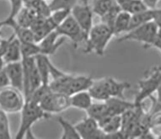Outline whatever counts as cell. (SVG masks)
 Returning <instances> with one entry per match:
<instances>
[{
    "label": "cell",
    "instance_id": "obj_1",
    "mask_svg": "<svg viewBox=\"0 0 161 139\" xmlns=\"http://www.w3.org/2000/svg\"><path fill=\"white\" fill-rule=\"evenodd\" d=\"M114 36L112 29L103 23L93 25L85 42L86 46L84 53L85 54L95 53L99 57H103L109 42Z\"/></svg>",
    "mask_w": 161,
    "mask_h": 139
},
{
    "label": "cell",
    "instance_id": "obj_2",
    "mask_svg": "<svg viewBox=\"0 0 161 139\" xmlns=\"http://www.w3.org/2000/svg\"><path fill=\"white\" fill-rule=\"evenodd\" d=\"M20 114L21 115L19 126L14 136L16 139L25 138L26 131L31 129L35 123L43 119H48L51 117L50 114L44 111L39 104L31 100H25L24 106L20 110Z\"/></svg>",
    "mask_w": 161,
    "mask_h": 139
},
{
    "label": "cell",
    "instance_id": "obj_3",
    "mask_svg": "<svg viewBox=\"0 0 161 139\" xmlns=\"http://www.w3.org/2000/svg\"><path fill=\"white\" fill-rule=\"evenodd\" d=\"M161 68L153 67L144 74V76L138 82V90L135 95V105H141L145 100L153 96V93L160 86Z\"/></svg>",
    "mask_w": 161,
    "mask_h": 139
},
{
    "label": "cell",
    "instance_id": "obj_4",
    "mask_svg": "<svg viewBox=\"0 0 161 139\" xmlns=\"http://www.w3.org/2000/svg\"><path fill=\"white\" fill-rule=\"evenodd\" d=\"M159 29L154 21H148L145 24L136 27L134 29L127 31L122 36L119 37L117 42H137L143 45L145 49L151 48L152 45L158 36Z\"/></svg>",
    "mask_w": 161,
    "mask_h": 139
},
{
    "label": "cell",
    "instance_id": "obj_5",
    "mask_svg": "<svg viewBox=\"0 0 161 139\" xmlns=\"http://www.w3.org/2000/svg\"><path fill=\"white\" fill-rule=\"evenodd\" d=\"M25 103V97L23 92L12 86L0 89V110L4 112L17 113L20 110Z\"/></svg>",
    "mask_w": 161,
    "mask_h": 139
},
{
    "label": "cell",
    "instance_id": "obj_6",
    "mask_svg": "<svg viewBox=\"0 0 161 139\" xmlns=\"http://www.w3.org/2000/svg\"><path fill=\"white\" fill-rule=\"evenodd\" d=\"M21 62L23 65V71H24L23 93H24L25 100H27L29 99L32 93L41 84H42V83L41 76L36 65L35 57L22 58Z\"/></svg>",
    "mask_w": 161,
    "mask_h": 139
},
{
    "label": "cell",
    "instance_id": "obj_7",
    "mask_svg": "<svg viewBox=\"0 0 161 139\" xmlns=\"http://www.w3.org/2000/svg\"><path fill=\"white\" fill-rule=\"evenodd\" d=\"M55 31L60 36H64L66 39L70 40L75 48L78 47L79 45L82 42H86L88 38L86 33L79 26L71 14L56 28Z\"/></svg>",
    "mask_w": 161,
    "mask_h": 139
},
{
    "label": "cell",
    "instance_id": "obj_8",
    "mask_svg": "<svg viewBox=\"0 0 161 139\" xmlns=\"http://www.w3.org/2000/svg\"><path fill=\"white\" fill-rule=\"evenodd\" d=\"M42 110L48 114H59L65 111L70 105V96L64 93L50 92L39 103Z\"/></svg>",
    "mask_w": 161,
    "mask_h": 139
},
{
    "label": "cell",
    "instance_id": "obj_9",
    "mask_svg": "<svg viewBox=\"0 0 161 139\" xmlns=\"http://www.w3.org/2000/svg\"><path fill=\"white\" fill-rule=\"evenodd\" d=\"M71 15L77 21L79 26L82 30L89 35V32L93 27V13L91 6L88 4V3H83L79 4L77 3L71 9Z\"/></svg>",
    "mask_w": 161,
    "mask_h": 139
},
{
    "label": "cell",
    "instance_id": "obj_10",
    "mask_svg": "<svg viewBox=\"0 0 161 139\" xmlns=\"http://www.w3.org/2000/svg\"><path fill=\"white\" fill-rule=\"evenodd\" d=\"M74 126L80 136V138L97 139L105 138L106 136V134L101 130L97 121L90 116L82 119Z\"/></svg>",
    "mask_w": 161,
    "mask_h": 139
},
{
    "label": "cell",
    "instance_id": "obj_11",
    "mask_svg": "<svg viewBox=\"0 0 161 139\" xmlns=\"http://www.w3.org/2000/svg\"><path fill=\"white\" fill-rule=\"evenodd\" d=\"M66 42V38L60 36L55 30L45 36L38 45L41 50V54L46 56H52L55 54L56 52L59 49L62 45Z\"/></svg>",
    "mask_w": 161,
    "mask_h": 139
},
{
    "label": "cell",
    "instance_id": "obj_12",
    "mask_svg": "<svg viewBox=\"0 0 161 139\" xmlns=\"http://www.w3.org/2000/svg\"><path fill=\"white\" fill-rule=\"evenodd\" d=\"M4 70L9 79L10 86L23 92L24 87V71L22 62H14V63H6ZM24 94V93H23Z\"/></svg>",
    "mask_w": 161,
    "mask_h": 139
},
{
    "label": "cell",
    "instance_id": "obj_13",
    "mask_svg": "<svg viewBox=\"0 0 161 139\" xmlns=\"http://www.w3.org/2000/svg\"><path fill=\"white\" fill-rule=\"evenodd\" d=\"M94 79L91 76L87 75H75L73 76L64 88L63 93L68 95H72L83 90H88L92 84Z\"/></svg>",
    "mask_w": 161,
    "mask_h": 139
},
{
    "label": "cell",
    "instance_id": "obj_14",
    "mask_svg": "<svg viewBox=\"0 0 161 139\" xmlns=\"http://www.w3.org/2000/svg\"><path fill=\"white\" fill-rule=\"evenodd\" d=\"M103 79L110 98H125V91L131 88V84L127 82L118 81L111 77Z\"/></svg>",
    "mask_w": 161,
    "mask_h": 139
},
{
    "label": "cell",
    "instance_id": "obj_15",
    "mask_svg": "<svg viewBox=\"0 0 161 139\" xmlns=\"http://www.w3.org/2000/svg\"><path fill=\"white\" fill-rule=\"evenodd\" d=\"M5 20V26L10 27L14 31V35L15 36L20 42H35L34 34L31 28L23 27L17 23L14 18H7Z\"/></svg>",
    "mask_w": 161,
    "mask_h": 139
},
{
    "label": "cell",
    "instance_id": "obj_16",
    "mask_svg": "<svg viewBox=\"0 0 161 139\" xmlns=\"http://www.w3.org/2000/svg\"><path fill=\"white\" fill-rule=\"evenodd\" d=\"M105 102L107 105L110 115H122L127 110L135 106L134 102L127 101L125 98L111 97Z\"/></svg>",
    "mask_w": 161,
    "mask_h": 139
},
{
    "label": "cell",
    "instance_id": "obj_17",
    "mask_svg": "<svg viewBox=\"0 0 161 139\" xmlns=\"http://www.w3.org/2000/svg\"><path fill=\"white\" fill-rule=\"evenodd\" d=\"M4 63H14V62H20L22 60L21 55V44L17 37L12 34V38L8 43V47L3 56Z\"/></svg>",
    "mask_w": 161,
    "mask_h": 139
},
{
    "label": "cell",
    "instance_id": "obj_18",
    "mask_svg": "<svg viewBox=\"0 0 161 139\" xmlns=\"http://www.w3.org/2000/svg\"><path fill=\"white\" fill-rule=\"evenodd\" d=\"M98 124L106 136L109 134L115 133L121 131L122 115H107L98 121Z\"/></svg>",
    "mask_w": 161,
    "mask_h": 139
},
{
    "label": "cell",
    "instance_id": "obj_19",
    "mask_svg": "<svg viewBox=\"0 0 161 139\" xmlns=\"http://www.w3.org/2000/svg\"><path fill=\"white\" fill-rule=\"evenodd\" d=\"M92 103L93 99L88 90L79 91L70 95V105L75 109L86 111Z\"/></svg>",
    "mask_w": 161,
    "mask_h": 139
},
{
    "label": "cell",
    "instance_id": "obj_20",
    "mask_svg": "<svg viewBox=\"0 0 161 139\" xmlns=\"http://www.w3.org/2000/svg\"><path fill=\"white\" fill-rule=\"evenodd\" d=\"M93 13L100 18L103 17L111 11L121 8L116 0H93Z\"/></svg>",
    "mask_w": 161,
    "mask_h": 139
},
{
    "label": "cell",
    "instance_id": "obj_21",
    "mask_svg": "<svg viewBox=\"0 0 161 139\" xmlns=\"http://www.w3.org/2000/svg\"><path fill=\"white\" fill-rule=\"evenodd\" d=\"M36 65L39 72L42 83L43 84H49L50 82V59L48 56L39 54L35 57Z\"/></svg>",
    "mask_w": 161,
    "mask_h": 139
},
{
    "label": "cell",
    "instance_id": "obj_22",
    "mask_svg": "<svg viewBox=\"0 0 161 139\" xmlns=\"http://www.w3.org/2000/svg\"><path fill=\"white\" fill-rule=\"evenodd\" d=\"M88 91L91 95L93 100H97V101H106L108 99H110L106 85H105L104 79H97V80L94 79Z\"/></svg>",
    "mask_w": 161,
    "mask_h": 139
},
{
    "label": "cell",
    "instance_id": "obj_23",
    "mask_svg": "<svg viewBox=\"0 0 161 139\" xmlns=\"http://www.w3.org/2000/svg\"><path fill=\"white\" fill-rule=\"evenodd\" d=\"M37 16L39 15L37 14L36 11L35 9L23 6V8L16 14L14 19L19 25L31 28Z\"/></svg>",
    "mask_w": 161,
    "mask_h": 139
},
{
    "label": "cell",
    "instance_id": "obj_24",
    "mask_svg": "<svg viewBox=\"0 0 161 139\" xmlns=\"http://www.w3.org/2000/svg\"><path fill=\"white\" fill-rule=\"evenodd\" d=\"M130 20H131V14L123 10L120 11L114 21V35L119 36L122 33H127L129 29Z\"/></svg>",
    "mask_w": 161,
    "mask_h": 139
},
{
    "label": "cell",
    "instance_id": "obj_25",
    "mask_svg": "<svg viewBox=\"0 0 161 139\" xmlns=\"http://www.w3.org/2000/svg\"><path fill=\"white\" fill-rule=\"evenodd\" d=\"M86 113L88 116L95 119L97 122L104 117L110 115L108 107L105 101H100V103H92V105L86 110Z\"/></svg>",
    "mask_w": 161,
    "mask_h": 139
},
{
    "label": "cell",
    "instance_id": "obj_26",
    "mask_svg": "<svg viewBox=\"0 0 161 139\" xmlns=\"http://www.w3.org/2000/svg\"><path fill=\"white\" fill-rule=\"evenodd\" d=\"M153 9L148 8L144 11H142L140 13L135 14L131 15V20H130L129 29L128 31L134 29L136 27L145 24L148 21L153 20Z\"/></svg>",
    "mask_w": 161,
    "mask_h": 139
},
{
    "label": "cell",
    "instance_id": "obj_27",
    "mask_svg": "<svg viewBox=\"0 0 161 139\" xmlns=\"http://www.w3.org/2000/svg\"><path fill=\"white\" fill-rule=\"evenodd\" d=\"M58 121L59 125L61 126L62 130H63V133H62L60 138H80V136L78 133L75 126H73L70 122L66 121L64 117H58Z\"/></svg>",
    "mask_w": 161,
    "mask_h": 139
},
{
    "label": "cell",
    "instance_id": "obj_28",
    "mask_svg": "<svg viewBox=\"0 0 161 139\" xmlns=\"http://www.w3.org/2000/svg\"><path fill=\"white\" fill-rule=\"evenodd\" d=\"M121 9L129 13L131 15L140 13L142 11L148 9V7L143 3V0H127L120 6Z\"/></svg>",
    "mask_w": 161,
    "mask_h": 139
},
{
    "label": "cell",
    "instance_id": "obj_29",
    "mask_svg": "<svg viewBox=\"0 0 161 139\" xmlns=\"http://www.w3.org/2000/svg\"><path fill=\"white\" fill-rule=\"evenodd\" d=\"M21 44L22 58H34L41 54V50L38 43L35 42H20Z\"/></svg>",
    "mask_w": 161,
    "mask_h": 139
},
{
    "label": "cell",
    "instance_id": "obj_30",
    "mask_svg": "<svg viewBox=\"0 0 161 139\" xmlns=\"http://www.w3.org/2000/svg\"><path fill=\"white\" fill-rule=\"evenodd\" d=\"M12 137L8 113L0 110V138L9 139Z\"/></svg>",
    "mask_w": 161,
    "mask_h": 139
},
{
    "label": "cell",
    "instance_id": "obj_31",
    "mask_svg": "<svg viewBox=\"0 0 161 139\" xmlns=\"http://www.w3.org/2000/svg\"><path fill=\"white\" fill-rule=\"evenodd\" d=\"M80 0H51L48 4L51 12L60 9H69L71 10L74 5H76Z\"/></svg>",
    "mask_w": 161,
    "mask_h": 139
},
{
    "label": "cell",
    "instance_id": "obj_32",
    "mask_svg": "<svg viewBox=\"0 0 161 139\" xmlns=\"http://www.w3.org/2000/svg\"><path fill=\"white\" fill-rule=\"evenodd\" d=\"M50 92H52V90L49 87V84H41L31 95L29 99H27V100H31L37 103V104H39L40 101L42 100L46 95H47Z\"/></svg>",
    "mask_w": 161,
    "mask_h": 139
},
{
    "label": "cell",
    "instance_id": "obj_33",
    "mask_svg": "<svg viewBox=\"0 0 161 139\" xmlns=\"http://www.w3.org/2000/svg\"><path fill=\"white\" fill-rule=\"evenodd\" d=\"M70 14H71V10H69V9H60V10L52 12L49 18L53 21V23L55 25L56 28H57L68 16L70 15Z\"/></svg>",
    "mask_w": 161,
    "mask_h": 139
},
{
    "label": "cell",
    "instance_id": "obj_34",
    "mask_svg": "<svg viewBox=\"0 0 161 139\" xmlns=\"http://www.w3.org/2000/svg\"><path fill=\"white\" fill-rule=\"evenodd\" d=\"M10 2V12L8 18H14L19 11L23 8V0H9Z\"/></svg>",
    "mask_w": 161,
    "mask_h": 139
},
{
    "label": "cell",
    "instance_id": "obj_35",
    "mask_svg": "<svg viewBox=\"0 0 161 139\" xmlns=\"http://www.w3.org/2000/svg\"><path fill=\"white\" fill-rule=\"evenodd\" d=\"M9 85H10L9 79L3 68L2 70H0V89H3L4 87L9 86Z\"/></svg>",
    "mask_w": 161,
    "mask_h": 139
},
{
    "label": "cell",
    "instance_id": "obj_36",
    "mask_svg": "<svg viewBox=\"0 0 161 139\" xmlns=\"http://www.w3.org/2000/svg\"><path fill=\"white\" fill-rule=\"evenodd\" d=\"M153 20L161 31V8H153Z\"/></svg>",
    "mask_w": 161,
    "mask_h": 139
},
{
    "label": "cell",
    "instance_id": "obj_37",
    "mask_svg": "<svg viewBox=\"0 0 161 139\" xmlns=\"http://www.w3.org/2000/svg\"><path fill=\"white\" fill-rule=\"evenodd\" d=\"M152 47L158 49V50L161 53V31L160 30H159V32H158V36L156 37L155 41H154V42H153V45H152V47H151V48Z\"/></svg>",
    "mask_w": 161,
    "mask_h": 139
},
{
    "label": "cell",
    "instance_id": "obj_38",
    "mask_svg": "<svg viewBox=\"0 0 161 139\" xmlns=\"http://www.w3.org/2000/svg\"><path fill=\"white\" fill-rule=\"evenodd\" d=\"M159 0H143V2L145 3V5L150 9L156 8V6L158 4Z\"/></svg>",
    "mask_w": 161,
    "mask_h": 139
},
{
    "label": "cell",
    "instance_id": "obj_39",
    "mask_svg": "<svg viewBox=\"0 0 161 139\" xmlns=\"http://www.w3.org/2000/svg\"><path fill=\"white\" fill-rule=\"evenodd\" d=\"M4 66H5V63H4V61H3V57L0 56V70H2V69L4 68Z\"/></svg>",
    "mask_w": 161,
    "mask_h": 139
},
{
    "label": "cell",
    "instance_id": "obj_40",
    "mask_svg": "<svg viewBox=\"0 0 161 139\" xmlns=\"http://www.w3.org/2000/svg\"><path fill=\"white\" fill-rule=\"evenodd\" d=\"M3 26H5V20H4V19L2 21H0V30L2 29Z\"/></svg>",
    "mask_w": 161,
    "mask_h": 139
},
{
    "label": "cell",
    "instance_id": "obj_41",
    "mask_svg": "<svg viewBox=\"0 0 161 139\" xmlns=\"http://www.w3.org/2000/svg\"><path fill=\"white\" fill-rule=\"evenodd\" d=\"M89 1L90 0H81V2H83V3H89Z\"/></svg>",
    "mask_w": 161,
    "mask_h": 139
},
{
    "label": "cell",
    "instance_id": "obj_42",
    "mask_svg": "<svg viewBox=\"0 0 161 139\" xmlns=\"http://www.w3.org/2000/svg\"><path fill=\"white\" fill-rule=\"evenodd\" d=\"M160 86H161V79H160Z\"/></svg>",
    "mask_w": 161,
    "mask_h": 139
},
{
    "label": "cell",
    "instance_id": "obj_43",
    "mask_svg": "<svg viewBox=\"0 0 161 139\" xmlns=\"http://www.w3.org/2000/svg\"><path fill=\"white\" fill-rule=\"evenodd\" d=\"M45 1H47V0H45Z\"/></svg>",
    "mask_w": 161,
    "mask_h": 139
},
{
    "label": "cell",
    "instance_id": "obj_44",
    "mask_svg": "<svg viewBox=\"0 0 161 139\" xmlns=\"http://www.w3.org/2000/svg\"><path fill=\"white\" fill-rule=\"evenodd\" d=\"M80 1H81V0H80Z\"/></svg>",
    "mask_w": 161,
    "mask_h": 139
}]
</instances>
